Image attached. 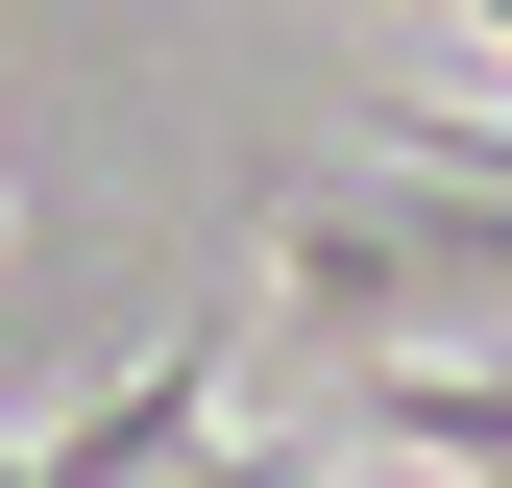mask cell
<instances>
[{"instance_id":"obj_1","label":"cell","mask_w":512,"mask_h":488,"mask_svg":"<svg viewBox=\"0 0 512 488\" xmlns=\"http://www.w3.org/2000/svg\"><path fill=\"white\" fill-rule=\"evenodd\" d=\"M0 488H49V440H0Z\"/></svg>"},{"instance_id":"obj_2","label":"cell","mask_w":512,"mask_h":488,"mask_svg":"<svg viewBox=\"0 0 512 488\" xmlns=\"http://www.w3.org/2000/svg\"><path fill=\"white\" fill-rule=\"evenodd\" d=\"M0 244H25V171H0Z\"/></svg>"}]
</instances>
